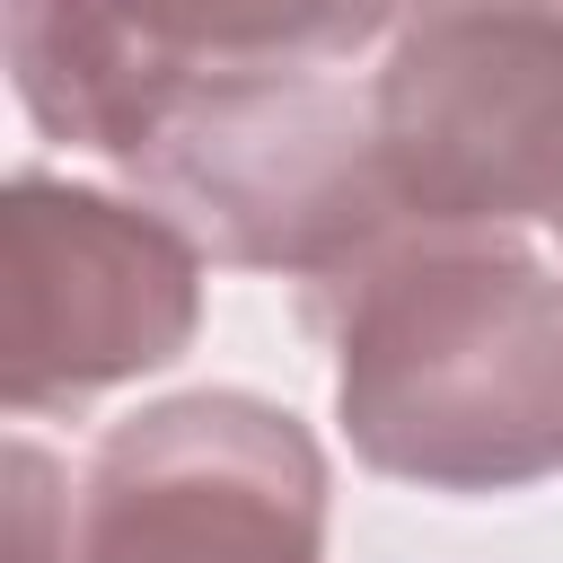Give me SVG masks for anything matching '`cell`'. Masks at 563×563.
<instances>
[{
  "instance_id": "3957f363",
  "label": "cell",
  "mask_w": 563,
  "mask_h": 563,
  "mask_svg": "<svg viewBox=\"0 0 563 563\" xmlns=\"http://www.w3.org/2000/svg\"><path fill=\"white\" fill-rule=\"evenodd\" d=\"M132 176L220 264L282 282H325L405 229L378 167L369 88H352L334 62L185 70Z\"/></svg>"
},
{
  "instance_id": "6da1fadb",
  "label": "cell",
  "mask_w": 563,
  "mask_h": 563,
  "mask_svg": "<svg viewBox=\"0 0 563 563\" xmlns=\"http://www.w3.org/2000/svg\"><path fill=\"white\" fill-rule=\"evenodd\" d=\"M299 317L334 352L361 466L422 493H519L563 475V273L519 229H396Z\"/></svg>"
},
{
  "instance_id": "8992f818",
  "label": "cell",
  "mask_w": 563,
  "mask_h": 563,
  "mask_svg": "<svg viewBox=\"0 0 563 563\" xmlns=\"http://www.w3.org/2000/svg\"><path fill=\"white\" fill-rule=\"evenodd\" d=\"M9 79L44 141L132 167L185 88V62L150 44L123 0H9Z\"/></svg>"
},
{
  "instance_id": "277c9868",
  "label": "cell",
  "mask_w": 563,
  "mask_h": 563,
  "mask_svg": "<svg viewBox=\"0 0 563 563\" xmlns=\"http://www.w3.org/2000/svg\"><path fill=\"white\" fill-rule=\"evenodd\" d=\"M405 229H528L563 211V0H422L369 70Z\"/></svg>"
},
{
  "instance_id": "7a4b0ae2",
  "label": "cell",
  "mask_w": 563,
  "mask_h": 563,
  "mask_svg": "<svg viewBox=\"0 0 563 563\" xmlns=\"http://www.w3.org/2000/svg\"><path fill=\"white\" fill-rule=\"evenodd\" d=\"M9 563H325V449L246 387L114 422L79 484L9 440Z\"/></svg>"
},
{
  "instance_id": "52a82bcc",
  "label": "cell",
  "mask_w": 563,
  "mask_h": 563,
  "mask_svg": "<svg viewBox=\"0 0 563 563\" xmlns=\"http://www.w3.org/2000/svg\"><path fill=\"white\" fill-rule=\"evenodd\" d=\"M545 229H554V238H563V211H554V220H545Z\"/></svg>"
},
{
  "instance_id": "5b68a950",
  "label": "cell",
  "mask_w": 563,
  "mask_h": 563,
  "mask_svg": "<svg viewBox=\"0 0 563 563\" xmlns=\"http://www.w3.org/2000/svg\"><path fill=\"white\" fill-rule=\"evenodd\" d=\"M9 413L88 405L141 369H167L202 325V238L106 185L44 167L9 176Z\"/></svg>"
}]
</instances>
